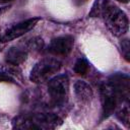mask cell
<instances>
[{"label": "cell", "instance_id": "obj_12", "mask_svg": "<svg viewBox=\"0 0 130 130\" xmlns=\"http://www.w3.org/2000/svg\"><path fill=\"white\" fill-rule=\"evenodd\" d=\"M88 68H89V64H88L87 60L84 58H79L75 62L73 69H74V72L76 74L83 76L88 72Z\"/></svg>", "mask_w": 130, "mask_h": 130}, {"label": "cell", "instance_id": "obj_8", "mask_svg": "<svg viewBox=\"0 0 130 130\" xmlns=\"http://www.w3.org/2000/svg\"><path fill=\"white\" fill-rule=\"evenodd\" d=\"M27 52L28 50L24 45L20 47H12L7 51L5 55V61L9 65L18 66L26 59Z\"/></svg>", "mask_w": 130, "mask_h": 130}, {"label": "cell", "instance_id": "obj_7", "mask_svg": "<svg viewBox=\"0 0 130 130\" xmlns=\"http://www.w3.org/2000/svg\"><path fill=\"white\" fill-rule=\"evenodd\" d=\"M74 39L71 36H62L51 41L48 52L54 56H67L73 49Z\"/></svg>", "mask_w": 130, "mask_h": 130}, {"label": "cell", "instance_id": "obj_18", "mask_svg": "<svg viewBox=\"0 0 130 130\" xmlns=\"http://www.w3.org/2000/svg\"><path fill=\"white\" fill-rule=\"evenodd\" d=\"M117 1L122 2V3H128V2H129V0H117Z\"/></svg>", "mask_w": 130, "mask_h": 130}, {"label": "cell", "instance_id": "obj_2", "mask_svg": "<svg viewBox=\"0 0 130 130\" xmlns=\"http://www.w3.org/2000/svg\"><path fill=\"white\" fill-rule=\"evenodd\" d=\"M62 67V63L54 58H45L39 61L29 73L30 81L35 83H43L51 79Z\"/></svg>", "mask_w": 130, "mask_h": 130}, {"label": "cell", "instance_id": "obj_10", "mask_svg": "<svg viewBox=\"0 0 130 130\" xmlns=\"http://www.w3.org/2000/svg\"><path fill=\"white\" fill-rule=\"evenodd\" d=\"M74 92L78 101L84 104L89 103L93 95L92 89L89 86V84H87L85 81L82 80H77L74 83Z\"/></svg>", "mask_w": 130, "mask_h": 130}, {"label": "cell", "instance_id": "obj_3", "mask_svg": "<svg viewBox=\"0 0 130 130\" xmlns=\"http://www.w3.org/2000/svg\"><path fill=\"white\" fill-rule=\"evenodd\" d=\"M48 92L52 103L56 106H63L69 94V78L66 74H60L49 79Z\"/></svg>", "mask_w": 130, "mask_h": 130}, {"label": "cell", "instance_id": "obj_17", "mask_svg": "<svg viewBox=\"0 0 130 130\" xmlns=\"http://www.w3.org/2000/svg\"><path fill=\"white\" fill-rule=\"evenodd\" d=\"M14 0H0V5H3V4H7V3H10Z\"/></svg>", "mask_w": 130, "mask_h": 130}, {"label": "cell", "instance_id": "obj_11", "mask_svg": "<svg viewBox=\"0 0 130 130\" xmlns=\"http://www.w3.org/2000/svg\"><path fill=\"white\" fill-rule=\"evenodd\" d=\"M12 127L17 129H40L32 116H18L14 118Z\"/></svg>", "mask_w": 130, "mask_h": 130}, {"label": "cell", "instance_id": "obj_9", "mask_svg": "<svg viewBox=\"0 0 130 130\" xmlns=\"http://www.w3.org/2000/svg\"><path fill=\"white\" fill-rule=\"evenodd\" d=\"M40 129H54L62 124V120L55 114L45 113L32 116Z\"/></svg>", "mask_w": 130, "mask_h": 130}, {"label": "cell", "instance_id": "obj_16", "mask_svg": "<svg viewBox=\"0 0 130 130\" xmlns=\"http://www.w3.org/2000/svg\"><path fill=\"white\" fill-rule=\"evenodd\" d=\"M9 9V6H3V7H0V16L5 12V11H7Z\"/></svg>", "mask_w": 130, "mask_h": 130}, {"label": "cell", "instance_id": "obj_1", "mask_svg": "<svg viewBox=\"0 0 130 130\" xmlns=\"http://www.w3.org/2000/svg\"><path fill=\"white\" fill-rule=\"evenodd\" d=\"M88 16L103 18L108 29L116 37L125 35L129 27L126 13L110 0H95Z\"/></svg>", "mask_w": 130, "mask_h": 130}, {"label": "cell", "instance_id": "obj_6", "mask_svg": "<svg viewBox=\"0 0 130 130\" xmlns=\"http://www.w3.org/2000/svg\"><path fill=\"white\" fill-rule=\"evenodd\" d=\"M101 95L103 105V118H108L114 113L118 104L123 101L116 94V92L109 86L108 83H104L101 86Z\"/></svg>", "mask_w": 130, "mask_h": 130}, {"label": "cell", "instance_id": "obj_4", "mask_svg": "<svg viewBox=\"0 0 130 130\" xmlns=\"http://www.w3.org/2000/svg\"><path fill=\"white\" fill-rule=\"evenodd\" d=\"M40 20H41V17H31L13 24L12 26L8 27L5 31H3L0 35V42L7 43L25 35L30 29H32Z\"/></svg>", "mask_w": 130, "mask_h": 130}, {"label": "cell", "instance_id": "obj_13", "mask_svg": "<svg viewBox=\"0 0 130 130\" xmlns=\"http://www.w3.org/2000/svg\"><path fill=\"white\" fill-rule=\"evenodd\" d=\"M117 117L120 121H122L127 127L129 126V108H128V103H125L123 107L120 108V110L117 112Z\"/></svg>", "mask_w": 130, "mask_h": 130}, {"label": "cell", "instance_id": "obj_14", "mask_svg": "<svg viewBox=\"0 0 130 130\" xmlns=\"http://www.w3.org/2000/svg\"><path fill=\"white\" fill-rule=\"evenodd\" d=\"M11 72H16L15 70H12L10 68L6 69H0V81H5V82H14V79L11 76Z\"/></svg>", "mask_w": 130, "mask_h": 130}, {"label": "cell", "instance_id": "obj_15", "mask_svg": "<svg viewBox=\"0 0 130 130\" xmlns=\"http://www.w3.org/2000/svg\"><path fill=\"white\" fill-rule=\"evenodd\" d=\"M121 49H122V54L124 56V58L129 61L130 60V45H129V41L127 39L123 40L121 43Z\"/></svg>", "mask_w": 130, "mask_h": 130}, {"label": "cell", "instance_id": "obj_5", "mask_svg": "<svg viewBox=\"0 0 130 130\" xmlns=\"http://www.w3.org/2000/svg\"><path fill=\"white\" fill-rule=\"evenodd\" d=\"M107 83L123 102H128L130 95V78L127 74L116 72L109 77Z\"/></svg>", "mask_w": 130, "mask_h": 130}]
</instances>
